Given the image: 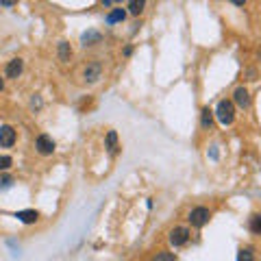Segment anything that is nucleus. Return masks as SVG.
<instances>
[{"label": "nucleus", "mask_w": 261, "mask_h": 261, "mask_svg": "<svg viewBox=\"0 0 261 261\" xmlns=\"http://www.w3.org/2000/svg\"><path fill=\"white\" fill-rule=\"evenodd\" d=\"M214 116L218 118L220 124L231 126L235 122V105H233V100H226V98H224V100H220L216 111H214Z\"/></svg>", "instance_id": "1"}, {"label": "nucleus", "mask_w": 261, "mask_h": 261, "mask_svg": "<svg viewBox=\"0 0 261 261\" xmlns=\"http://www.w3.org/2000/svg\"><path fill=\"white\" fill-rule=\"evenodd\" d=\"M190 238H192V233L187 226H174L172 231L168 233V242H170V246H174V248L185 246V244L190 242Z\"/></svg>", "instance_id": "2"}, {"label": "nucleus", "mask_w": 261, "mask_h": 261, "mask_svg": "<svg viewBox=\"0 0 261 261\" xmlns=\"http://www.w3.org/2000/svg\"><path fill=\"white\" fill-rule=\"evenodd\" d=\"M187 220H190V224L194 228H202L211 220V211L207 207H194L190 211V216H187Z\"/></svg>", "instance_id": "3"}, {"label": "nucleus", "mask_w": 261, "mask_h": 261, "mask_svg": "<svg viewBox=\"0 0 261 261\" xmlns=\"http://www.w3.org/2000/svg\"><path fill=\"white\" fill-rule=\"evenodd\" d=\"M102 76V63L100 61H89L83 68V81L85 83H96Z\"/></svg>", "instance_id": "4"}, {"label": "nucleus", "mask_w": 261, "mask_h": 261, "mask_svg": "<svg viewBox=\"0 0 261 261\" xmlns=\"http://www.w3.org/2000/svg\"><path fill=\"white\" fill-rule=\"evenodd\" d=\"M35 148H37L39 154H44V157H46V154H53L55 152V140L50 135H46V133L39 135L35 140Z\"/></svg>", "instance_id": "5"}, {"label": "nucleus", "mask_w": 261, "mask_h": 261, "mask_svg": "<svg viewBox=\"0 0 261 261\" xmlns=\"http://www.w3.org/2000/svg\"><path fill=\"white\" fill-rule=\"evenodd\" d=\"M233 105H238L240 109H248L250 107V92L244 85L235 87V92H233Z\"/></svg>", "instance_id": "6"}, {"label": "nucleus", "mask_w": 261, "mask_h": 261, "mask_svg": "<svg viewBox=\"0 0 261 261\" xmlns=\"http://www.w3.org/2000/svg\"><path fill=\"white\" fill-rule=\"evenodd\" d=\"M13 144H15V128L9 124L0 126V146L3 148H11Z\"/></svg>", "instance_id": "7"}, {"label": "nucleus", "mask_w": 261, "mask_h": 261, "mask_svg": "<svg viewBox=\"0 0 261 261\" xmlns=\"http://www.w3.org/2000/svg\"><path fill=\"white\" fill-rule=\"evenodd\" d=\"M22 68H24V61L22 59H11L9 63H7V70H5L7 79H18L22 74Z\"/></svg>", "instance_id": "8"}, {"label": "nucleus", "mask_w": 261, "mask_h": 261, "mask_svg": "<svg viewBox=\"0 0 261 261\" xmlns=\"http://www.w3.org/2000/svg\"><path fill=\"white\" fill-rule=\"evenodd\" d=\"M105 146L111 154H118L120 150V144H118V133L116 130H107V137H105Z\"/></svg>", "instance_id": "9"}, {"label": "nucleus", "mask_w": 261, "mask_h": 261, "mask_svg": "<svg viewBox=\"0 0 261 261\" xmlns=\"http://www.w3.org/2000/svg\"><path fill=\"white\" fill-rule=\"evenodd\" d=\"M214 109H209V107H202V111H200V126L205 128V130H209L211 126H214Z\"/></svg>", "instance_id": "10"}, {"label": "nucleus", "mask_w": 261, "mask_h": 261, "mask_svg": "<svg viewBox=\"0 0 261 261\" xmlns=\"http://www.w3.org/2000/svg\"><path fill=\"white\" fill-rule=\"evenodd\" d=\"M124 18H126V9L118 7V9H111V11L107 13L105 22H107V24H118V22H124Z\"/></svg>", "instance_id": "11"}, {"label": "nucleus", "mask_w": 261, "mask_h": 261, "mask_svg": "<svg viewBox=\"0 0 261 261\" xmlns=\"http://www.w3.org/2000/svg\"><path fill=\"white\" fill-rule=\"evenodd\" d=\"M15 218H18L20 222H24V224H33V222H37L39 214H37L35 209H29V211H18V214H15Z\"/></svg>", "instance_id": "12"}, {"label": "nucleus", "mask_w": 261, "mask_h": 261, "mask_svg": "<svg viewBox=\"0 0 261 261\" xmlns=\"http://www.w3.org/2000/svg\"><path fill=\"white\" fill-rule=\"evenodd\" d=\"M81 42H83V46H94L96 42H100V33H96V31L83 33V37H81Z\"/></svg>", "instance_id": "13"}, {"label": "nucleus", "mask_w": 261, "mask_h": 261, "mask_svg": "<svg viewBox=\"0 0 261 261\" xmlns=\"http://www.w3.org/2000/svg\"><path fill=\"white\" fill-rule=\"evenodd\" d=\"M70 57H72V48H70V44H68V42H61V44H59V61L68 63V61H70Z\"/></svg>", "instance_id": "14"}, {"label": "nucleus", "mask_w": 261, "mask_h": 261, "mask_svg": "<svg viewBox=\"0 0 261 261\" xmlns=\"http://www.w3.org/2000/svg\"><path fill=\"white\" fill-rule=\"evenodd\" d=\"M148 261H176V255L170 250H159L157 255H152Z\"/></svg>", "instance_id": "15"}, {"label": "nucleus", "mask_w": 261, "mask_h": 261, "mask_svg": "<svg viewBox=\"0 0 261 261\" xmlns=\"http://www.w3.org/2000/svg\"><path fill=\"white\" fill-rule=\"evenodd\" d=\"M144 7H146V3H144V0H130L126 9H128V13H133V15H140V13L144 11Z\"/></svg>", "instance_id": "16"}, {"label": "nucleus", "mask_w": 261, "mask_h": 261, "mask_svg": "<svg viewBox=\"0 0 261 261\" xmlns=\"http://www.w3.org/2000/svg\"><path fill=\"white\" fill-rule=\"evenodd\" d=\"M238 261H255V250H252V246H244V248H240Z\"/></svg>", "instance_id": "17"}, {"label": "nucleus", "mask_w": 261, "mask_h": 261, "mask_svg": "<svg viewBox=\"0 0 261 261\" xmlns=\"http://www.w3.org/2000/svg\"><path fill=\"white\" fill-rule=\"evenodd\" d=\"M248 226H250V231L255 233V235H261V214H255L250 218V222H248Z\"/></svg>", "instance_id": "18"}, {"label": "nucleus", "mask_w": 261, "mask_h": 261, "mask_svg": "<svg viewBox=\"0 0 261 261\" xmlns=\"http://www.w3.org/2000/svg\"><path fill=\"white\" fill-rule=\"evenodd\" d=\"M13 185V176L11 174H0V190H7V187Z\"/></svg>", "instance_id": "19"}, {"label": "nucleus", "mask_w": 261, "mask_h": 261, "mask_svg": "<svg viewBox=\"0 0 261 261\" xmlns=\"http://www.w3.org/2000/svg\"><path fill=\"white\" fill-rule=\"evenodd\" d=\"M11 163H13L11 157H0V170H9Z\"/></svg>", "instance_id": "20"}, {"label": "nucleus", "mask_w": 261, "mask_h": 261, "mask_svg": "<svg viewBox=\"0 0 261 261\" xmlns=\"http://www.w3.org/2000/svg\"><path fill=\"white\" fill-rule=\"evenodd\" d=\"M209 157H211V159H218V146H211V150H209Z\"/></svg>", "instance_id": "21"}, {"label": "nucleus", "mask_w": 261, "mask_h": 261, "mask_svg": "<svg viewBox=\"0 0 261 261\" xmlns=\"http://www.w3.org/2000/svg\"><path fill=\"white\" fill-rule=\"evenodd\" d=\"M0 5H3V7H13L15 3H13V0H0Z\"/></svg>", "instance_id": "22"}, {"label": "nucleus", "mask_w": 261, "mask_h": 261, "mask_svg": "<svg viewBox=\"0 0 261 261\" xmlns=\"http://www.w3.org/2000/svg\"><path fill=\"white\" fill-rule=\"evenodd\" d=\"M130 53H133V48L126 46V48H124V57H130Z\"/></svg>", "instance_id": "23"}, {"label": "nucleus", "mask_w": 261, "mask_h": 261, "mask_svg": "<svg viewBox=\"0 0 261 261\" xmlns=\"http://www.w3.org/2000/svg\"><path fill=\"white\" fill-rule=\"evenodd\" d=\"M3 87H5V79L0 76V92H3Z\"/></svg>", "instance_id": "24"}]
</instances>
